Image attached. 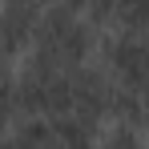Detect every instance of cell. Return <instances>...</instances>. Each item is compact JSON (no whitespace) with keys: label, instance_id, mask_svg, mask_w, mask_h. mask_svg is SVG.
Returning <instances> with one entry per match:
<instances>
[{"label":"cell","instance_id":"cell-5","mask_svg":"<svg viewBox=\"0 0 149 149\" xmlns=\"http://www.w3.org/2000/svg\"><path fill=\"white\" fill-rule=\"evenodd\" d=\"M12 117H16V113H12V97H4V93H0V137L8 133V125H12Z\"/></svg>","mask_w":149,"mask_h":149},{"label":"cell","instance_id":"cell-7","mask_svg":"<svg viewBox=\"0 0 149 149\" xmlns=\"http://www.w3.org/2000/svg\"><path fill=\"white\" fill-rule=\"evenodd\" d=\"M0 4H4V0H0Z\"/></svg>","mask_w":149,"mask_h":149},{"label":"cell","instance_id":"cell-6","mask_svg":"<svg viewBox=\"0 0 149 149\" xmlns=\"http://www.w3.org/2000/svg\"><path fill=\"white\" fill-rule=\"evenodd\" d=\"M137 129H141V141H145V149H149V109H145V117L137 121Z\"/></svg>","mask_w":149,"mask_h":149},{"label":"cell","instance_id":"cell-1","mask_svg":"<svg viewBox=\"0 0 149 149\" xmlns=\"http://www.w3.org/2000/svg\"><path fill=\"white\" fill-rule=\"evenodd\" d=\"M97 40L101 32L73 4L56 0V4H45L40 8V20H36V32H32V45H28V56L45 61L52 69H81L89 65V56H97Z\"/></svg>","mask_w":149,"mask_h":149},{"label":"cell","instance_id":"cell-3","mask_svg":"<svg viewBox=\"0 0 149 149\" xmlns=\"http://www.w3.org/2000/svg\"><path fill=\"white\" fill-rule=\"evenodd\" d=\"M40 0H4L0 4V56L20 61L32 45V32L40 20Z\"/></svg>","mask_w":149,"mask_h":149},{"label":"cell","instance_id":"cell-4","mask_svg":"<svg viewBox=\"0 0 149 149\" xmlns=\"http://www.w3.org/2000/svg\"><path fill=\"white\" fill-rule=\"evenodd\" d=\"M93 149H145V141H141V129H137V125L109 121V125H101Z\"/></svg>","mask_w":149,"mask_h":149},{"label":"cell","instance_id":"cell-2","mask_svg":"<svg viewBox=\"0 0 149 149\" xmlns=\"http://www.w3.org/2000/svg\"><path fill=\"white\" fill-rule=\"evenodd\" d=\"M97 65L121 89H133L141 97V89H145V81H149V32L105 28L101 40H97Z\"/></svg>","mask_w":149,"mask_h":149}]
</instances>
